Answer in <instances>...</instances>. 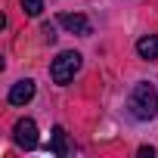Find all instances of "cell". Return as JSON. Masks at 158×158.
<instances>
[{
	"label": "cell",
	"mask_w": 158,
	"mask_h": 158,
	"mask_svg": "<svg viewBox=\"0 0 158 158\" xmlns=\"http://www.w3.org/2000/svg\"><path fill=\"white\" fill-rule=\"evenodd\" d=\"M130 112L139 121H149L158 115V90L152 84H136L130 93Z\"/></svg>",
	"instance_id": "cell-1"
},
{
	"label": "cell",
	"mask_w": 158,
	"mask_h": 158,
	"mask_svg": "<svg viewBox=\"0 0 158 158\" xmlns=\"http://www.w3.org/2000/svg\"><path fill=\"white\" fill-rule=\"evenodd\" d=\"M77 68H81V53L65 50V53H59V56L53 59V65H50V77H53L56 84H68L71 77L77 74Z\"/></svg>",
	"instance_id": "cell-2"
},
{
	"label": "cell",
	"mask_w": 158,
	"mask_h": 158,
	"mask_svg": "<svg viewBox=\"0 0 158 158\" xmlns=\"http://www.w3.org/2000/svg\"><path fill=\"white\" fill-rule=\"evenodd\" d=\"M13 136H16V143H19L22 149H37V124H34L31 118H22V121H16V127H13Z\"/></svg>",
	"instance_id": "cell-3"
},
{
	"label": "cell",
	"mask_w": 158,
	"mask_h": 158,
	"mask_svg": "<svg viewBox=\"0 0 158 158\" xmlns=\"http://www.w3.org/2000/svg\"><path fill=\"white\" fill-rule=\"evenodd\" d=\"M59 25H62L65 31H71V34H90V22H87V16H81V13H62V16H59Z\"/></svg>",
	"instance_id": "cell-4"
},
{
	"label": "cell",
	"mask_w": 158,
	"mask_h": 158,
	"mask_svg": "<svg viewBox=\"0 0 158 158\" xmlns=\"http://www.w3.org/2000/svg\"><path fill=\"white\" fill-rule=\"evenodd\" d=\"M13 106H25V102H31L34 99V81H19V84H13V90H10V96H6Z\"/></svg>",
	"instance_id": "cell-5"
},
{
	"label": "cell",
	"mask_w": 158,
	"mask_h": 158,
	"mask_svg": "<svg viewBox=\"0 0 158 158\" xmlns=\"http://www.w3.org/2000/svg\"><path fill=\"white\" fill-rule=\"evenodd\" d=\"M50 152H53V155H59V158H65V155H68V133H65L62 127H53V139H50Z\"/></svg>",
	"instance_id": "cell-6"
},
{
	"label": "cell",
	"mask_w": 158,
	"mask_h": 158,
	"mask_svg": "<svg viewBox=\"0 0 158 158\" xmlns=\"http://www.w3.org/2000/svg\"><path fill=\"white\" fill-rule=\"evenodd\" d=\"M136 53H139L143 59H158V37H155V34L139 37V40H136Z\"/></svg>",
	"instance_id": "cell-7"
},
{
	"label": "cell",
	"mask_w": 158,
	"mask_h": 158,
	"mask_svg": "<svg viewBox=\"0 0 158 158\" xmlns=\"http://www.w3.org/2000/svg\"><path fill=\"white\" fill-rule=\"evenodd\" d=\"M22 10L28 16H40L44 13V0H22Z\"/></svg>",
	"instance_id": "cell-8"
},
{
	"label": "cell",
	"mask_w": 158,
	"mask_h": 158,
	"mask_svg": "<svg viewBox=\"0 0 158 158\" xmlns=\"http://www.w3.org/2000/svg\"><path fill=\"white\" fill-rule=\"evenodd\" d=\"M44 37H47V40H50V44H53V40H56V28H53V25H50V22H47V25H44Z\"/></svg>",
	"instance_id": "cell-9"
},
{
	"label": "cell",
	"mask_w": 158,
	"mask_h": 158,
	"mask_svg": "<svg viewBox=\"0 0 158 158\" xmlns=\"http://www.w3.org/2000/svg\"><path fill=\"white\" fill-rule=\"evenodd\" d=\"M152 155H155L152 146H143V149H139V158H152Z\"/></svg>",
	"instance_id": "cell-10"
}]
</instances>
